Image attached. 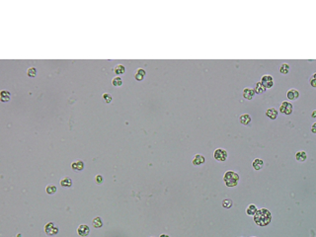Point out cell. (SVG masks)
I'll return each instance as SVG.
<instances>
[{
  "label": "cell",
  "mask_w": 316,
  "mask_h": 237,
  "mask_svg": "<svg viewBox=\"0 0 316 237\" xmlns=\"http://www.w3.org/2000/svg\"><path fill=\"white\" fill-rule=\"evenodd\" d=\"M272 220V214L270 210L267 209H261L257 210V212L254 215V221L259 226H266L271 222Z\"/></svg>",
  "instance_id": "6da1fadb"
},
{
  "label": "cell",
  "mask_w": 316,
  "mask_h": 237,
  "mask_svg": "<svg viewBox=\"0 0 316 237\" xmlns=\"http://www.w3.org/2000/svg\"><path fill=\"white\" fill-rule=\"evenodd\" d=\"M223 180L227 187H235L238 184L239 175L233 171H227L224 174Z\"/></svg>",
  "instance_id": "7a4b0ae2"
},
{
  "label": "cell",
  "mask_w": 316,
  "mask_h": 237,
  "mask_svg": "<svg viewBox=\"0 0 316 237\" xmlns=\"http://www.w3.org/2000/svg\"><path fill=\"white\" fill-rule=\"evenodd\" d=\"M279 111L282 113V114L283 115H291L292 111H293V107H292V104L288 102V101H283V102L280 104V108H279Z\"/></svg>",
  "instance_id": "3957f363"
},
{
  "label": "cell",
  "mask_w": 316,
  "mask_h": 237,
  "mask_svg": "<svg viewBox=\"0 0 316 237\" xmlns=\"http://www.w3.org/2000/svg\"><path fill=\"white\" fill-rule=\"evenodd\" d=\"M214 157L215 160H217V161H220V162L225 161V160L227 159L226 150L222 149V148H217V149H215V151H214Z\"/></svg>",
  "instance_id": "277c9868"
},
{
  "label": "cell",
  "mask_w": 316,
  "mask_h": 237,
  "mask_svg": "<svg viewBox=\"0 0 316 237\" xmlns=\"http://www.w3.org/2000/svg\"><path fill=\"white\" fill-rule=\"evenodd\" d=\"M261 83L266 89H270L274 86V78L269 74H266V75L262 76Z\"/></svg>",
  "instance_id": "5b68a950"
},
{
  "label": "cell",
  "mask_w": 316,
  "mask_h": 237,
  "mask_svg": "<svg viewBox=\"0 0 316 237\" xmlns=\"http://www.w3.org/2000/svg\"><path fill=\"white\" fill-rule=\"evenodd\" d=\"M45 231L46 234H49V235H55V234L58 232V228L55 226L54 222H49L48 224H46Z\"/></svg>",
  "instance_id": "8992f818"
},
{
  "label": "cell",
  "mask_w": 316,
  "mask_h": 237,
  "mask_svg": "<svg viewBox=\"0 0 316 237\" xmlns=\"http://www.w3.org/2000/svg\"><path fill=\"white\" fill-rule=\"evenodd\" d=\"M242 95H243V97L246 100H252L254 95H255V91H254L253 88L246 87L243 89V91H242Z\"/></svg>",
  "instance_id": "52a82bcc"
},
{
  "label": "cell",
  "mask_w": 316,
  "mask_h": 237,
  "mask_svg": "<svg viewBox=\"0 0 316 237\" xmlns=\"http://www.w3.org/2000/svg\"><path fill=\"white\" fill-rule=\"evenodd\" d=\"M286 97H288V100L294 101V100L298 99V97H299V92H298L296 89H289V90L286 92Z\"/></svg>",
  "instance_id": "ba28073f"
},
{
  "label": "cell",
  "mask_w": 316,
  "mask_h": 237,
  "mask_svg": "<svg viewBox=\"0 0 316 237\" xmlns=\"http://www.w3.org/2000/svg\"><path fill=\"white\" fill-rule=\"evenodd\" d=\"M277 115H279V112L275 108H269L266 110V116L271 120H276L277 118Z\"/></svg>",
  "instance_id": "9c48e42d"
},
{
  "label": "cell",
  "mask_w": 316,
  "mask_h": 237,
  "mask_svg": "<svg viewBox=\"0 0 316 237\" xmlns=\"http://www.w3.org/2000/svg\"><path fill=\"white\" fill-rule=\"evenodd\" d=\"M239 121H240L242 124H244V126H248V124H250L251 121H252V118H251L250 115L243 114L239 117Z\"/></svg>",
  "instance_id": "30bf717a"
},
{
  "label": "cell",
  "mask_w": 316,
  "mask_h": 237,
  "mask_svg": "<svg viewBox=\"0 0 316 237\" xmlns=\"http://www.w3.org/2000/svg\"><path fill=\"white\" fill-rule=\"evenodd\" d=\"M77 232H78V234H79V235H80V236H82V237H85V236H87L88 234H89V232H90V229H89V227H88L87 225L82 224V225H80V226L78 227Z\"/></svg>",
  "instance_id": "8fae6325"
},
{
  "label": "cell",
  "mask_w": 316,
  "mask_h": 237,
  "mask_svg": "<svg viewBox=\"0 0 316 237\" xmlns=\"http://www.w3.org/2000/svg\"><path fill=\"white\" fill-rule=\"evenodd\" d=\"M145 74H146L145 70L142 69V68H138L134 73V79L137 80V81H142L144 77H145Z\"/></svg>",
  "instance_id": "7c38bea8"
},
{
  "label": "cell",
  "mask_w": 316,
  "mask_h": 237,
  "mask_svg": "<svg viewBox=\"0 0 316 237\" xmlns=\"http://www.w3.org/2000/svg\"><path fill=\"white\" fill-rule=\"evenodd\" d=\"M205 161H206V158H205V157H203V155H200V154H197V155L194 156L193 161H192V162H193V164H194L195 166H200V165L203 164V163H205Z\"/></svg>",
  "instance_id": "4fadbf2b"
},
{
  "label": "cell",
  "mask_w": 316,
  "mask_h": 237,
  "mask_svg": "<svg viewBox=\"0 0 316 237\" xmlns=\"http://www.w3.org/2000/svg\"><path fill=\"white\" fill-rule=\"evenodd\" d=\"M266 89L264 86L262 85L261 82H257L255 84V88H254V91H255V94H258V95H261L263 93H265L266 92Z\"/></svg>",
  "instance_id": "5bb4252c"
},
{
  "label": "cell",
  "mask_w": 316,
  "mask_h": 237,
  "mask_svg": "<svg viewBox=\"0 0 316 237\" xmlns=\"http://www.w3.org/2000/svg\"><path fill=\"white\" fill-rule=\"evenodd\" d=\"M0 100L3 103L8 102L10 100V92L6 90H2L0 92Z\"/></svg>",
  "instance_id": "9a60e30c"
},
{
  "label": "cell",
  "mask_w": 316,
  "mask_h": 237,
  "mask_svg": "<svg viewBox=\"0 0 316 237\" xmlns=\"http://www.w3.org/2000/svg\"><path fill=\"white\" fill-rule=\"evenodd\" d=\"M253 168L255 169V170H261V169L263 168V166H264V162H263L262 159L260 158H256L255 160L253 161Z\"/></svg>",
  "instance_id": "2e32d148"
},
{
  "label": "cell",
  "mask_w": 316,
  "mask_h": 237,
  "mask_svg": "<svg viewBox=\"0 0 316 237\" xmlns=\"http://www.w3.org/2000/svg\"><path fill=\"white\" fill-rule=\"evenodd\" d=\"M306 158H307V155L304 151H298V152H296V154H295V159L299 162L305 161Z\"/></svg>",
  "instance_id": "e0dca14e"
},
{
  "label": "cell",
  "mask_w": 316,
  "mask_h": 237,
  "mask_svg": "<svg viewBox=\"0 0 316 237\" xmlns=\"http://www.w3.org/2000/svg\"><path fill=\"white\" fill-rule=\"evenodd\" d=\"M257 210H258V209H257V207H256L255 204H249V206H248V207L246 209V213H247L248 215H255V213L257 212Z\"/></svg>",
  "instance_id": "ac0fdd59"
},
{
  "label": "cell",
  "mask_w": 316,
  "mask_h": 237,
  "mask_svg": "<svg viewBox=\"0 0 316 237\" xmlns=\"http://www.w3.org/2000/svg\"><path fill=\"white\" fill-rule=\"evenodd\" d=\"M83 167H84V164L82 161H76V162H73L71 164V168L75 171H81L82 169H83Z\"/></svg>",
  "instance_id": "d6986e66"
},
{
  "label": "cell",
  "mask_w": 316,
  "mask_h": 237,
  "mask_svg": "<svg viewBox=\"0 0 316 237\" xmlns=\"http://www.w3.org/2000/svg\"><path fill=\"white\" fill-rule=\"evenodd\" d=\"M114 71H115V73L119 76V75H121V74L125 73L126 68H125V66H123V64H118V65H116V66L114 67Z\"/></svg>",
  "instance_id": "ffe728a7"
},
{
  "label": "cell",
  "mask_w": 316,
  "mask_h": 237,
  "mask_svg": "<svg viewBox=\"0 0 316 237\" xmlns=\"http://www.w3.org/2000/svg\"><path fill=\"white\" fill-rule=\"evenodd\" d=\"M289 70H291V67L288 63H282V65L280 66V72L282 74H288Z\"/></svg>",
  "instance_id": "44dd1931"
},
{
  "label": "cell",
  "mask_w": 316,
  "mask_h": 237,
  "mask_svg": "<svg viewBox=\"0 0 316 237\" xmlns=\"http://www.w3.org/2000/svg\"><path fill=\"white\" fill-rule=\"evenodd\" d=\"M60 185L62 187H66V188H68V187H71L72 186V180L70 179V178H63L62 180L60 181Z\"/></svg>",
  "instance_id": "7402d4cb"
},
{
  "label": "cell",
  "mask_w": 316,
  "mask_h": 237,
  "mask_svg": "<svg viewBox=\"0 0 316 237\" xmlns=\"http://www.w3.org/2000/svg\"><path fill=\"white\" fill-rule=\"evenodd\" d=\"M112 84H113L115 87H120L123 84V79L121 78L120 76H116L114 77L113 80H112Z\"/></svg>",
  "instance_id": "603a6c76"
},
{
  "label": "cell",
  "mask_w": 316,
  "mask_h": 237,
  "mask_svg": "<svg viewBox=\"0 0 316 237\" xmlns=\"http://www.w3.org/2000/svg\"><path fill=\"white\" fill-rule=\"evenodd\" d=\"M92 223H93V226H94V227H96V228H100V227H102V225H103V221H102V219L100 218V217H95V218L93 219Z\"/></svg>",
  "instance_id": "cb8c5ba5"
},
{
  "label": "cell",
  "mask_w": 316,
  "mask_h": 237,
  "mask_svg": "<svg viewBox=\"0 0 316 237\" xmlns=\"http://www.w3.org/2000/svg\"><path fill=\"white\" fill-rule=\"evenodd\" d=\"M46 193H48V194L52 195V194H54V193L57 192V187L54 186V185H49V186L46 188Z\"/></svg>",
  "instance_id": "d4e9b609"
},
{
  "label": "cell",
  "mask_w": 316,
  "mask_h": 237,
  "mask_svg": "<svg viewBox=\"0 0 316 237\" xmlns=\"http://www.w3.org/2000/svg\"><path fill=\"white\" fill-rule=\"evenodd\" d=\"M102 98H103V100H104V102H105L106 104L111 103V102H112V99H113V98H112V95L109 94V93H104V94H103Z\"/></svg>",
  "instance_id": "484cf974"
},
{
  "label": "cell",
  "mask_w": 316,
  "mask_h": 237,
  "mask_svg": "<svg viewBox=\"0 0 316 237\" xmlns=\"http://www.w3.org/2000/svg\"><path fill=\"white\" fill-rule=\"evenodd\" d=\"M27 74L29 77H35L37 75V69L35 67H30L27 71Z\"/></svg>",
  "instance_id": "4316f807"
},
{
  "label": "cell",
  "mask_w": 316,
  "mask_h": 237,
  "mask_svg": "<svg viewBox=\"0 0 316 237\" xmlns=\"http://www.w3.org/2000/svg\"><path fill=\"white\" fill-rule=\"evenodd\" d=\"M309 83H310V85H311L312 87L316 88V72H315V73H313L312 75L310 76V78H309Z\"/></svg>",
  "instance_id": "83f0119b"
},
{
  "label": "cell",
  "mask_w": 316,
  "mask_h": 237,
  "mask_svg": "<svg viewBox=\"0 0 316 237\" xmlns=\"http://www.w3.org/2000/svg\"><path fill=\"white\" fill-rule=\"evenodd\" d=\"M232 206V201L229 200V198H226V200H224L222 201V206L223 207H226V209H229V207H231Z\"/></svg>",
  "instance_id": "f1b7e54d"
},
{
  "label": "cell",
  "mask_w": 316,
  "mask_h": 237,
  "mask_svg": "<svg viewBox=\"0 0 316 237\" xmlns=\"http://www.w3.org/2000/svg\"><path fill=\"white\" fill-rule=\"evenodd\" d=\"M95 181H96L97 184H101L103 182V177L101 176V175H98V176H96Z\"/></svg>",
  "instance_id": "f546056e"
},
{
  "label": "cell",
  "mask_w": 316,
  "mask_h": 237,
  "mask_svg": "<svg viewBox=\"0 0 316 237\" xmlns=\"http://www.w3.org/2000/svg\"><path fill=\"white\" fill-rule=\"evenodd\" d=\"M311 132L314 133V134H316V123L312 124V126H311Z\"/></svg>",
  "instance_id": "4dcf8cb0"
},
{
  "label": "cell",
  "mask_w": 316,
  "mask_h": 237,
  "mask_svg": "<svg viewBox=\"0 0 316 237\" xmlns=\"http://www.w3.org/2000/svg\"><path fill=\"white\" fill-rule=\"evenodd\" d=\"M311 118H315V120H316V110H314V111L311 113Z\"/></svg>",
  "instance_id": "1f68e13d"
},
{
  "label": "cell",
  "mask_w": 316,
  "mask_h": 237,
  "mask_svg": "<svg viewBox=\"0 0 316 237\" xmlns=\"http://www.w3.org/2000/svg\"><path fill=\"white\" fill-rule=\"evenodd\" d=\"M160 237H169V236L166 235V234H162V235H160Z\"/></svg>",
  "instance_id": "d6a6232c"
}]
</instances>
